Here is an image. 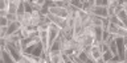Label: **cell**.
Masks as SVG:
<instances>
[{
  "mask_svg": "<svg viewBox=\"0 0 127 63\" xmlns=\"http://www.w3.org/2000/svg\"><path fill=\"white\" fill-rule=\"evenodd\" d=\"M48 61L52 63H65L67 61V58L60 50H50L49 55H48Z\"/></svg>",
  "mask_w": 127,
  "mask_h": 63,
  "instance_id": "52a82bcc",
  "label": "cell"
},
{
  "mask_svg": "<svg viewBox=\"0 0 127 63\" xmlns=\"http://www.w3.org/2000/svg\"><path fill=\"white\" fill-rule=\"evenodd\" d=\"M107 37H114V38H126L127 37V29L126 26L121 25V24H115L107 20Z\"/></svg>",
  "mask_w": 127,
  "mask_h": 63,
  "instance_id": "5b68a950",
  "label": "cell"
},
{
  "mask_svg": "<svg viewBox=\"0 0 127 63\" xmlns=\"http://www.w3.org/2000/svg\"><path fill=\"white\" fill-rule=\"evenodd\" d=\"M83 12L89 16H93V17H97V18H105L107 20L110 16V11L107 7H99V5H94L91 1H89L86 4L85 8H82Z\"/></svg>",
  "mask_w": 127,
  "mask_h": 63,
  "instance_id": "3957f363",
  "label": "cell"
},
{
  "mask_svg": "<svg viewBox=\"0 0 127 63\" xmlns=\"http://www.w3.org/2000/svg\"><path fill=\"white\" fill-rule=\"evenodd\" d=\"M9 4H11V1H8V0H5V1H3V7H1V15H4V16H8L9 15Z\"/></svg>",
  "mask_w": 127,
  "mask_h": 63,
  "instance_id": "9c48e42d",
  "label": "cell"
},
{
  "mask_svg": "<svg viewBox=\"0 0 127 63\" xmlns=\"http://www.w3.org/2000/svg\"><path fill=\"white\" fill-rule=\"evenodd\" d=\"M28 4H29L32 8H34V9H37V11L40 12V11H42V7L45 5L46 3L44 1V0H41V1H29Z\"/></svg>",
  "mask_w": 127,
  "mask_h": 63,
  "instance_id": "ba28073f",
  "label": "cell"
},
{
  "mask_svg": "<svg viewBox=\"0 0 127 63\" xmlns=\"http://www.w3.org/2000/svg\"><path fill=\"white\" fill-rule=\"evenodd\" d=\"M42 18L46 20L45 17L40 16V12L37 9H33L32 12L24 11V12H20L19 13V22H20L23 29H27V28H37L38 25H44L45 21H42Z\"/></svg>",
  "mask_w": 127,
  "mask_h": 63,
  "instance_id": "6da1fadb",
  "label": "cell"
},
{
  "mask_svg": "<svg viewBox=\"0 0 127 63\" xmlns=\"http://www.w3.org/2000/svg\"><path fill=\"white\" fill-rule=\"evenodd\" d=\"M48 24H49V21H45L44 25H38L36 28L40 42L42 45V54L45 55V62H48V55H49V35H48V28H46Z\"/></svg>",
  "mask_w": 127,
  "mask_h": 63,
  "instance_id": "277c9868",
  "label": "cell"
},
{
  "mask_svg": "<svg viewBox=\"0 0 127 63\" xmlns=\"http://www.w3.org/2000/svg\"><path fill=\"white\" fill-rule=\"evenodd\" d=\"M85 54H86V57L89 61L95 62V63L101 62L102 61V43L97 42V43H94V45L89 46L85 50Z\"/></svg>",
  "mask_w": 127,
  "mask_h": 63,
  "instance_id": "8992f818",
  "label": "cell"
},
{
  "mask_svg": "<svg viewBox=\"0 0 127 63\" xmlns=\"http://www.w3.org/2000/svg\"><path fill=\"white\" fill-rule=\"evenodd\" d=\"M49 16H54V17H60L64 20H69L73 21V16H74V9L70 5H64V7H57L53 5V3L49 4L48 7V12Z\"/></svg>",
  "mask_w": 127,
  "mask_h": 63,
  "instance_id": "7a4b0ae2",
  "label": "cell"
}]
</instances>
